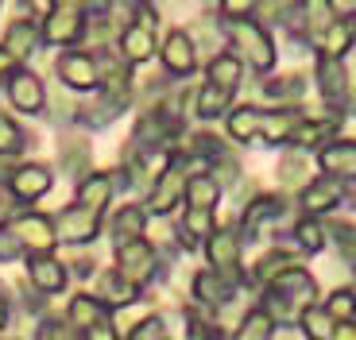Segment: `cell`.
<instances>
[{
	"mask_svg": "<svg viewBox=\"0 0 356 340\" xmlns=\"http://www.w3.org/2000/svg\"><path fill=\"white\" fill-rule=\"evenodd\" d=\"M314 298H318L314 275L306 267H291L264 287V302H259L256 309H264L267 321L275 325V329H286V325H298L302 309L314 305Z\"/></svg>",
	"mask_w": 356,
	"mask_h": 340,
	"instance_id": "obj_1",
	"label": "cell"
},
{
	"mask_svg": "<svg viewBox=\"0 0 356 340\" xmlns=\"http://www.w3.org/2000/svg\"><path fill=\"white\" fill-rule=\"evenodd\" d=\"M225 35H229L241 66H252L256 74H267L275 66V43L267 35V27H259L256 19H232V24H225Z\"/></svg>",
	"mask_w": 356,
	"mask_h": 340,
	"instance_id": "obj_2",
	"label": "cell"
},
{
	"mask_svg": "<svg viewBox=\"0 0 356 340\" xmlns=\"http://www.w3.org/2000/svg\"><path fill=\"white\" fill-rule=\"evenodd\" d=\"M190 167L194 162L186 159L182 151H170L167 155V167L155 174L152 189H147V201H143V213H152V216H163L170 213V209L182 201V194H186V182H190Z\"/></svg>",
	"mask_w": 356,
	"mask_h": 340,
	"instance_id": "obj_3",
	"label": "cell"
},
{
	"mask_svg": "<svg viewBox=\"0 0 356 340\" xmlns=\"http://www.w3.org/2000/svg\"><path fill=\"white\" fill-rule=\"evenodd\" d=\"M116 271L132 282L136 290H143V287H152L155 278L163 275V263H159V251H155V244L152 240H128V244H120L116 248Z\"/></svg>",
	"mask_w": 356,
	"mask_h": 340,
	"instance_id": "obj_4",
	"label": "cell"
},
{
	"mask_svg": "<svg viewBox=\"0 0 356 340\" xmlns=\"http://www.w3.org/2000/svg\"><path fill=\"white\" fill-rule=\"evenodd\" d=\"M337 19V8H333V0H298L286 16V35L294 43L302 46H318L321 31Z\"/></svg>",
	"mask_w": 356,
	"mask_h": 340,
	"instance_id": "obj_5",
	"label": "cell"
},
{
	"mask_svg": "<svg viewBox=\"0 0 356 340\" xmlns=\"http://www.w3.org/2000/svg\"><path fill=\"white\" fill-rule=\"evenodd\" d=\"M86 35V16H81V0H54L51 12L39 24V39L51 46H74Z\"/></svg>",
	"mask_w": 356,
	"mask_h": 340,
	"instance_id": "obj_6",
	"label": "cell"
},
{
	"mask_svg": "<svg viewBox=\"0 0 356 340\" xmlns=\"http://www.w3.org/2000/svg\"><path fill=\"white\" fill-rule=\"evenodd\" d=\"M202 244H205L209 271L232 278V282H241V275H244V240H241V232H236V228H221V224H217V228L205 236Z\"/></svg>",
	"mask_w": 356,
	"mask_h": 340,
	"instance_id": "obj_7",
	"label": "cell"
},
{
	"mask_svg": "<svg viewBox=\"0 0 356 340\" xmlns=\"http://www.w3.org/2000/svg\"><path fill=\"white\" fill-rule=\"evenodd\" d=\"M4 228H8V232L19 240L24 255H51V251H54V244H58L51 216L35 213V209H24V213L8 216V221H4Z\"/></svg>",
	"mask_w": 356,
	"mask_h": 340,
	"instance_id": "obj_8",
	"label": "cell"
},
{
	"mask_svg": "<svg viewBox=\"0 0 356 340\" xmlns=\"http://www.w3.org/2000/svg\"><path fill=\"white\" fill-rule=\"evenodd\" d=\"M4 97H8V105L16 108V112H24V117H39L47 108V90H43V78L31 70H24V66H16V70L4 78Z\"/></svg>",
	"mask_w": 356,
	"mask_h": 340,
	"instance_id": "obj_9",
	"label": "cell"
},
{
	"mask_svg": "<svg viewBox=\"0 0 356 340\" xmlns=\"http://www.w3.org/2000/svg\"><path fill=\"white\" fill-rule=\"evenodd\" d=\"M54 70H58V81H63L66 90H74V93H89V90H97L101 85V62H97V54H89V51L58 54Z\"/></svg>",
	"mask_w": 356,
	"mask_h": 340,
	"instance_id": "obj_10",
	"label": "cell"
},
{
	"mask_svg": "<svg viewBox=\"0 0 356 340\" xmlns=\"http://www.w3.org/2000/svg\"><path fill=\"white\" fill-rule=\"evenodd\" d=\"M51 224H54V236L58 240H66V244H93L101 236V216L97 213H89V209H81V205H66V209H58V213L51 216Z\"/></svg>",
	"mask_w": 356,
	"mask_h": 340,
	"instance_id": "obj_11",
	"label": "cell"
},
{
	"mask_svg": "<svg viewBox=\"0 0 356 340\" xmlns=\"http://www.w3.org/2000/svg\"><path fill=\"white\" fill-rule=\"evenodd\" d=\"M279 216H286V197L283 194H259L244 205V216H241V228L236 232H241V240H259V232H267Z\"/></svg>",
	"mask_w": 356,
	"mask_h": 340,
	"instance_id": "obj_12",
	"label": "cell"
},
{
	"mask_svg": "<svg viewBox=\"0 0 356 340\" xmlns=\"http://www.w3.org/2000/svg\"><path fill=\"white\" fill-rule=\"evenodd\" d=\"M318 167L345 189L356 186V139H330L325 147H318Z\"/></svg>",
	"mask_w": 356,
	"mask_h": 340,
	"instance_id": "obj_13",
	"label": "cell"
},
{
	"mask_svg": "<svg viewBox=\"0 0 356 340\" xmlns=\"http://www.w3.org/2000/svg\"><path fill=\"white\" fill-rule=\"evenodd\" d=\"M318 90H321V97L333 105V112H341V108L348 105V97H353V81H348L345 58L318 54Z\"/></svg>",
	"mask_w": 356,
	"mask_h": 340,
	"instance_id": "obj_14",
	"label": "cell"
},
{
	"mask_svg": "<svg viewBox=\"0 0 356 340\" xmlns=\"http://www.w3.org/2000/svg\"><path fill=\"white\" fill-rule=\"evenodd\" d=\"M298 205H302L306 216L333 213L337 205H345V186L333 182V178H325V174H318V178L302 182V189H298Z\"/></svg>",
	"mask_w": 356,
	"mask_h": 340,
	"instance_id": "obj_15",
	"label": "cell"
},
{
	"mask_svg": "<svg viewBox=\"0 0 356 340\" xmlns=\"http://www.w3.org/2000/svg\"><path fill=\"white\" fill-rule=\"evenodd\" d=\"M51 186H54V174H51V167H43V162H24V167H16L8 174V194L16 197V201H24V205L39 201Z\"/></svg>",
	"mask_w": 356,
	"mask_h": 340,
	"instance_id": "obj_16",
	"label": "cell"
},
{
	"mask_svg": "<svg viewBox=\"0 0 356 340\" xmlns=\"http://www.w3.org/2000/svg\"><path fill=\"white\" fill-rule=\"evenodd\" d=\"M159 58H163V70L175 74V78H186V74H194V70H197V46H194V39H190V31H182V27L167 31Z\"/></svg>",
	"mask_w": 356,
	"mask_h": 340,
	"instance_id": "obj_17",
	"label": "cell"
},
{
	"mask_svg": "<svg viewBox=\"0 0 356 340\" xmlns=\"http://www.w3.org/2000/svg\"><path fill=\"white\" fill-rule=\"evenodd\" d=\"M236 290L241 282L217 275V271H197L194 275V298H197V309H221V305L236 302Z\"/></svg>",
	"mask_w": 356,
	"mask_h": 340,
	"instance_id": "obj_18",
	"label": "cell"
},
{
	"mask_svg": "<svg viewBox=\"0 0 356 340\" xmlns=\"http://www.w3.org/2000/svg\"><path fill=\"white\" fill-rule=\"evenodd\" d=\"M341 120H345V112H333V108H330V117H310V112H306V120H302L298 128H294V135H291V147L306 151V147L330 144L333 135H337Z\"/></svg>",
	"mask_w": 356,
	"mask_h": 340,
	"instance_id": "obj_19",
	"label": "cell"
},
{
	"mask_svg": "<svg viewBox=\"0 0 356 340\" xmlns=\"http://www.w3.org/2000/svg\"><path fill=\"white\" fill-rule=\"evenodd\" d=\"M39 43H43V39H39L35 19H12V27L4 31V39H0V51L19 66V62H27V58L39 51Z\"/></svg>",
	"mask_w": 356,
	"mask_h": 340,
	"instance_id": "obj_20",
	"label": "cell"
},
{
	"mask_svg": "<svg viewBox=\"0 0 356 340\" xmlns=\"http://www.w3.org/2000/svg\"><path fill=\"white\" fill-rule=\"evenodd\" d=\"M291 267H298V263H294V255L286 248H267L264 255H259V260L241 275V282H248L252 290H264L271 278H279L283 271H291Z\"/></svg>",
	"mask_w": 356,
	"mask_h": 340,
	"instance_id": "obj_21",
	"label": "cell"
},
{
	"mask_svg": "<svg viewBox=\"0 0 356 340\" xmlns=\"http://www.w3.org/2000/svg\"><path fill=\"white\" fill-rule=\"evenodd\" d=\"M120 58H124V66H143L155 58V31L143 24H124L120 27Z\"/></svg>",
	"mask_w": 356,
	"mask_h": 340,
	"instance_id": "obj_22",
	"label": "cell"
},
{
	"mask_svg": "<svg viewBox=\"0 0 356 340\" xmlns=\"http://www.w3.org/2000/svg\"><path fill=\"white\" fill-rule=\"evenodd\" d=\"M108 197H113V174H105V170H89V174H81L78 178V189H74V205L89 209V213H105Z\"/></svg>",
	"mask_w": 356,
	"mask_h": 340,
	"instance_id": "obj_23",
	"label": "cell"
},
{
	"mask_svg": "<svg viewBox=\"0 0 356 340\" xmlns=\"http://www.w3.org/2000/svg\"><path fill=\"white\" fill-rule=\"evenodd\" d=\"M306 120L302 108H271V112H264V124H259V139H264L267 147H283L291 144L294 128Z\"/></svg>",
	"mask_w": 356,
	"mask_h": 340,
	"instance_id": "obj_24",
	"label": "cell"
},
{
	"mask_svg": "<svg viewBox=\"0 0 356 340\" xmlns=\"http://www.w3.org/2000/svg\"><path fill=\"white\" fill-rule=\"evenodd\" d=\"M27 282L43 298L58 294V290H66V267L54 255H27Z\"/></svg>",
	"mask_w": 356,
	"mask_h": 340,
	"instance_id": "obj_25",
	"label": "cell"
},
{
	"mask_svg": "<svg viewBox=\"0 0 356 340\" xmlns=\"http://www.w3.org/2000/svg\"><path fill=\"white\" fill-rule=\"evenodd\" d=\"M356 46V12L337 16L318 39V54H330V58H345V51Z\"/></svg>",
	"mask_w": 356,
	"mask_h": 340,
	"instance_id": "obj_26",
	"label": "cell"
},
{
	"mask_svg": "<svg viewBox=\"0 0 356 340\" xmlns=\"http://www.w3.org/2000/svg\"><path fill=\"white\" fill-rule=\"evenodd\" d=\"M259 124H264V108L256 105H241L225 112V132H229L232 144H252L259 139Z\"/></svg>",
	"mask_w": 356,
	"mask_h": 340,
	"instance_id": "obj_27",
	"label": "cell"
},
{
	"mask_svg": "<svg viewBox=\"0 0 356 340\" xmlns=\"http://www.w3.org/2000/svg\"><path fill=\"white\" fill-rule=\"evenodd\" d=\"M97 302L105 305H113V309H120V305H132V302H140V290L128 282L120 271H105V275H97Z\"/></svg>",
	"mask_w": 356,
	"mask_h": 340,
	"instance_id": "obj_28",
	"label": "cell"
},
{
	"mask_svg": "<svg viewBox=\"0 0 356 340\" xmlns=\"http://www.w3.org/2000/svg\"><path fill=\"white\" fill-rule=\"evenodd\" d=\"M241 74H244V66L236 62V54L221 51V54L209 58V66H205V85H217V90H225V93H236L241 90Z\"/></svg>",
	"mask_w": 356,
	"mask_h": 340,
	"instance_id": "obj_29",
	"label": "cell"
},
{
	"mask_svg": "<svg viewBox=\"0 0 356 340\" xmlns=\"http://www.w3.org/2000/svg\"><path fill=\"white\" fill-rule=\"evenodd\" d=\"M143 228H147V213H143V205H120L116 216H113V224H108L113 248H120V244H128V240H140Z\"/></svg>",
	"mask_w": 356,
	"mask_h": 340,
	"instance_id": "obj_30",
	"label": "cell"
},
{
	"mask_svg": "<svg viewBox=\"0 0 356 340\" xmlns=\"http://www.w3.org/2000/svg\"><path fill=\"white\" fill-rule=\"evenodd\" d=\"M101 317H108V309L93 294H74L70 305H66V325H70V332H78V337L86 329H93Z\"/></svg>",
	"mask_w": 356,
	"mask_h": 340,
	"instance_id": "obj_31",
	"label": "cell"
},
{
	"mask_svg": "<svg viewBox=\"0 0 356 340\" xmlns=\"http://www.w3.org/2000/svg\"><path fill=\"white\" fill-rule=\"evenodd\" d=\"M291 236H294V248L302 251V255H318L325 244H330V228L318 221V216H298L291 224Z\"/></svg>",
	"mask_w": 356,
	"mask_h": 340,
	"instance_id": "obj_32",
	"label": "cell"
},
{
	"mask_svg": "<svg viewBox=\"0 0 356 340\" xmlns=\"http://www.w3.org/2000/svg\"><path fill=\"white\" fill-rule=\"evenodd\" d=\"M232 97H236V93H225V90H217V85H202V90H194V117H202V120L225 117Z\"/></svg>",
	"mask_w": 356,
	"mask_h": 340,
	"instance_id": "obj_33",
	"label": "cell"
},
{
	"mask_svg": "<svg viewBox=\"0 0 356 340\" xmlns=\"http://www.w3.org/2000/svg\"><path fill=\"white\" fill-rule=\"evenodd\" d=\"M213 228H217V224H213V209H190V205H186L178 236H182V244H186V248H197V244L213 232Z\"/></svg>",
	"mask_w": 356,
	"mask_h": 340,
	"instance_id": "obj_34",
	"label": "cell"
},
{
	"mask_svg": "<svg viewBox=\"0 0 356 340\" xmlns=\"http://www.w3.org/2000/svg\"><path fill=\"white\" fill-rule=\"evenodd\" d=\"M186 205L190 209H213L217 201H221V186H217L209 174H190V182H186Z\"/></svg>",
	"mask_w": 356,
	"mask_h": 340,
	"instance_id": "obj_35",
	"label": "cell"
},
{
	"mask_svg": "<svg viewBox=\"0 0 356 340\" xmlns=\"http://www.w3.org/2000/svg\"><path fill=\"white\" fill-rule=\"evenodd\" d=\"M333 325H337V321H333V317L325 314L318 302L306 305L302 317H298V329L306 332V340H330V337H333Z\"/></svg>",
	"mask_w": 356,
	"mask_h": 340,
	"instance_id": "obj_36",
	"label": "cell"
},
{
	"mask_svg": "<svg viewBox=\"0 0 356 340\" xmlns=\"http://www.w3.org/2000/svg\"><path fill=\"white\" fill-rule=\"evenodd\" d=\"M232 340H275V325L267 321L264 309H248L244 321L236 325V332H232Z\"/></svg>",
	"mask_w": 356,
	"mask_h": 340,
	"instance_id": "obj_37",
	"label": "cell"
},
{
	"mask_svg": "<svg viewBox=\"0 0 356 340\" xmlns=\"http://www.w3.org/2000/svg\"><path fill=\"white\" fill-rule=\"evenodd\" d=\"M24 147H27L24 128H19L12 117L0 112V159H16V155H24Z\"/></svg>",
	"mask_w": 356,
	"mask_h": 340,
	"instance_id": "obj_38",
	"label": "cell"
},
{
	"mask_svg": "<svg viewBox=\"0 0 356 340\" xmlns=\"http://www.w3.org/2000/svg\"><path fill=\"white\" fill-rule=\"evenodd\" d=\"M321 309H325V314H330L337 325L356 321V290H348V287L333 290V294L325 298V305H321Z\"/></svg>",
	"mask_w": 356,
	"mask_h": 340,
	"instance_id": "obj_39",
	"label": "cell"
},
{
	"mask_svg": "<svg viewBox=\"0 0 356 340\" xmlns=\"http://www.w3.org/2000/svg\"><path fill=\"white\" fill-rule=\"evenodd\" d=\"M264 93L271 101H302V93H306V78L302 74H286V78H271L264 85Z\"/></svg>",
	"mask_w": 356,
	"mask_h": 340,
	"instance_id": "obj_40",
	"label": "cell"
},
{
	"mask_svg": "<svg viewBox=\"0 0 356 340\" xmlns=\"http://www.w3.org/2000/svg\"><path fill=\"white\" fill-rule=\"evenodd\" d=\"M256 4L259 0H217V12H221L225 24H232V19H252L256 16Z\"/></svg>",
	"mask_w": 356,
	"mask_h": 340,
	"instance_id": "obj_41",
	"label": "cell"
},
{
	"mask_svg": "<svg viewBox=\"0 0 356 340\" xmlns=\"http://www.w3.org/2000/svg\"><path fill=\"white\" fill-rule=\"evenodd\" d=\"M294 4H298V0H259L256 12L267 19V24H286V16H291Z\"/></svg>",
	"mask_w": 356,
	"mask_h": 340,
	"instance_id": "obj_42",
	"label": "cell"
},
{
	"mask_svg": "<svg viewBox=\"0 0 356 340\" xmlns=\"http://www.w3.org/2000/svg\"><path fill=\"white\" fill-rule=\"evenodd\" d=\"M128 340H170L167 329H163V317H143L140 325H132V332H128Z\"/></svg>",
	"mask_w": 356,
	"mask_h": 340,
	"instance_id": "obj_43",
	"label": "cell"
},
{
	"mask_svg": "<svg viewBox=\"0 0 356 340\" xmlns=\"http://www.w3.org/2000/svg\"><path fill=\"white\" fill-rule=\"evenodd\" d=\"M35 340H74V332H70V325L58 321V317H43L39 329H35Z\"/></svg>",
	"mask_w": 356,
	"mask_h": 340,
	"instance_id": "obj_44",
	"label": "cell"
},
{
	"mask_svg": "<svg viewBox=\"0 0 356 340\" xmlns=\"http://www.w3.org/2000/svg\"><path fill=\"white\" fill-rule=\"evenodd\" d=\"M333 240L341 248V260H356V224H333Z\"/></svg>",
	"mask_w": 356,
	"mask_h": 340,
	"instance_id": "obj_45",
	"label": "cell"
},
{
	"mask_svg": "<svg viewBox=\"0 0 356 340\" xmlns=\"http://www.w3.org/2000/svg\"><path fill=\"white\" fill-rule=\"evenodd\" d=\"M81 340H120V332H116L113 317H101V321L93 325V329L81 332Z\"/></svg>",
	"mask_w": 356,
	"mask_h": 340,
	"instance_id": "obj_46",
	"label": "cell"
},
{
	"mask_svg": "<svg viewBox=\"0 0 356 340\" xmlns=\"http://www.w3.org/2000/svg\"><path fill=\"white\" fill-rule=\"evenodd\" d=\"M19 255H24V248H19V240L8 232V228H4V224H0V263L19 260Z\"/></svg>",
	"mask_w": 356,
	"mask_h": 340,
	"instance_id": "obj_47",
	"label": "cell"
},
{
	"mask_svg": "<svg viewBox=\"0 0 356 340\" xmlns=\"http://www.w3.org/2000/svg\"><path fill=\"white\" fill-rule=\"evenodd\" d=\"M279 174H283V182H294V186H298V182H302V159H298V155L286 159L283 167H279Z\"/></svg>",
	"mask_w": 356,
	"mask_h": 340,
	"instance_id": "obj_48",
	"label": "cell"
},
{
	"mask_svg": "<svg viewBox=\"0 0 356 340\" xmlns=\"http://www.w3.org/2000/svg\"><path fill=\"white\" fill-rule=\"evenodd\" d=\"M330 340H356V321L333 325V337H330Z\"/></svg>",
	"mask_w": 356,
	"mask_h": 340,
	"instance_id": "obj_49",
	"label": "cell"
},
{
	"mask_svg": "<svg viewBox=\"0 0 356 340\" xmlns=\"http://www.w3.org/2000/svg\"><path fill=\"white\" fill-rule=\"evenodd\" d=\"M4 325H8V298L0 294V329H4Z\"/></svg>",
	"mask_w": 356,
	"mask_h": 340,
	"instance_id": "obj_50",
	"label": "cell"
},
{
	"mask_svg": "<svg viewBox=\"0 0 356 340\" xmlns=\"http://www.w3.org/2000/svg\"><path fill=\"white\" fill-rule=\"evenodd\" d=\"M353 275H356V260H353Z\"/></svg>",
	"mask_w": 356,
	"mask_h": 340,
	"instance_id": "obj_51",
	"label": "cell"
},
{
	"mask_svg": "<svg viewBox=\"0 0 356 340\" xmlns=\"http://www.w3.org/2000/svg\"><path fill=\"white\" fill-rule=\"evenodd\" d=\"M353 4H356V0H348V8H353Z\"/></svg>",
	"mask_w": 356,
	"mask_h": 340,
	"instance_id": "obj_52",
	"label": "cell"
},
{
	"mask_svg": "<svg viewBox=\"0 0 356 340\" xmlns=\"http://www.w3.org/2000/svg\"><path fill=\"white\" fill-rule=\"evenodd\" d=\"M0 93H4V85H0Z\"/></svg>",
	"mask_w": 356,
	"mask_h": 340,
	"instance_id": "obj_53",
	"label": "cell"
},
{
	"mask_svg": "<svg viewBox=\"0 0 356 340\" xmlns=\"http://www.w3.org/2000/svg\"><path fill=\"white\" fill-rule=\"evenodd\" d=\"M0 4H4V0H0Z\"/></svg>",
	"mask_w": 356,
	"mask_h": 340,
	"instance_id": "obj_54",
	"label": "cell"
},
{
	"mask_svg": "<svg viewBox=\"0 0 356 340\" xmlns=\"http://www.w3.org/2000/svg\"><path fill=\"white\" fill-rule=\"evenodd\" d=\"M51 4H54V0H51Z\"/></svg>",
	"mask_w": 356,
	"mask_h": 340,
	"instance_id": "obj_55",
	"label": "cell"
}]
</instances>
